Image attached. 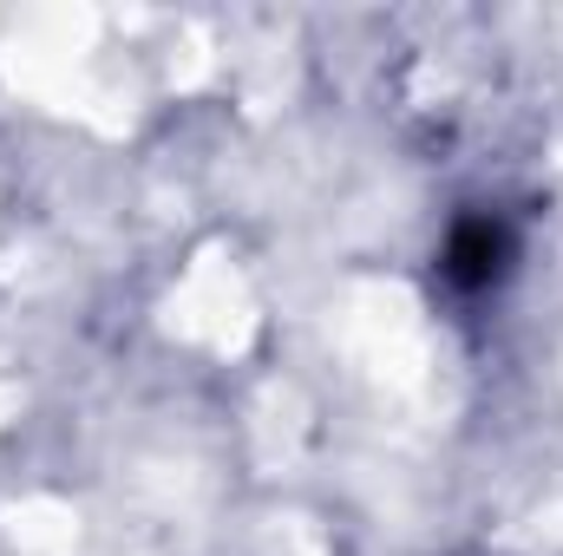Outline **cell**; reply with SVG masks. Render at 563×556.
Returning <instances> with one entry per match:
<instances>
[{"label": "cell", "instance_id": "6da1fadb", "mask_svg": "<svg viewBox=\"0 0 563 556\" xmlns=\"http://www.w3.org/2000/svg\"><path fill=\"white\" fill-rule=\"evenodd\" d=\"M511 256H518V243H511L505 216H459L445 230L439 276L452 281V288H465V294H478V288H492V281L511 269Z\"/></svg>", "mask_w": 563, "mask_h": 556}]
</instances>
